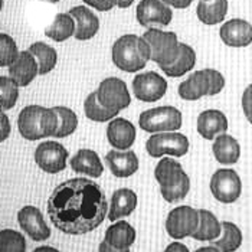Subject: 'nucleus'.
<instances>
[{
  "mask_svg": "<svg viewBox=\"0 0 252 252\" xmlns=\"http://www.w3.org/2000/svg\"><path fill=\"white\" fill-rule=\"evenodd\" d=\"M48 215L66 235L95 231L108 215V202L94 180L75 177L58 185L48 200Z\"/></svg>",
  "mask_w": 252,
  "mask_h": 252,
  "instance_id": "1",
  "label": "nucleus"
},
{
  "mask_svg": "<svg viewBox=\"0 0 252 252\" xmlns=\"http://www.w3.org/2000/svg\"><path fill=\"white\" fill-rule=\"evenodd\" d=\"M111 58L118 69L124 72H138L144 69L152 59V49L143 36L128 33L114 42Z\"/></svg>",
  "mask_w": 252,
  "mask_h": 252,
  "instance_id": "2",
  "label": "nucleus"
},
{
  "mask_svg": "<svg viewBox=\"0 0 252 252\" xmlns=\"http://www.w3.org/2000/svg\"><path fill=\"white\" fill-rule=\"evenodd\" d=\"M58 126L59 118L54 108H46L42 105H28L18 117L20 136L29 141L54 137Z\"/></svg>",
  "mask_w": 252,
  "mask_h": 252,
  "instance_id": "3",
  "label": "nucleus"
},
{
  "mask_svg": "<svg viewBox=\"0 0 252 252\" xmlns=\"http://www.w3.org/2000/svg\"><path fill=\"white\" fill-rule=\"evenodd\" d=\"M143 38L152 49V59L158 66H169L175 62L180 54V43L175 32L149 28Z\"/></svg>",
  "mask_w": 252,
  "mask_h": 252,
  "instance_id": "4",
  "label": "nucleus"
},
{
  "mask_svg": "<svg viewBox=\"0 0 252 252\" xmlns=\"http://www.w3.org/2000/svg\"><path fill=\"white\" fill-rule=\"evenodd\" d=\"M183 124L182 113L172 105L155 107L147 111H143L138 117V126L143 131L157 134L177 131Z\"/></svg>",
  "mask_w": 252,
  "mask_h": 252,
  "instance_id": "5",
  "label": "nucleus"
},
{
  "mask_svg": "<svg viewBox=\"0 0 252 252\" xmlns=\"http://www.w3.org/2000/svg\"><path fill=\"white\" fill-rule=\"evenodd\" d=\"M189 146V138L185 134L177 131H169L152 134L146 143V150L153 158H161L164 156L183 157L188 155Z\"/></svg>",
  "mask_w": 252,
  "mask_h": 252,
  "instance_id": "6",
  "label": "nucleus"
},
{
  "mask_svg": "<svg viewBox=\"0 0 252 252\" xmlns=\"http://www.w3.org/2000/svg\"><path fill=\"white\" fill-rule=\"evenodd\" d=\"M95 93L99 104L113 113H120L131 104V95L127 84L117 77L102 79Z\"/></svg>",
  "mask_w": 252,
  "mask_h": 252,
  "instance_id": "7",
  "label": "nucleus"
},
{
  "mask_svg": "<svg viewBox=\"0 0 252 252\" xmlns=\"http://www.w3.org/2000/svg\"><path fill=\"white\" fill-rule=\"evenodd\" d=\"M211 192L220 203H233L242 193V182L239 175L232 169H219L211 179Z\"/></svg>",
  "mask_w": 252,
  "mask_h": 252,
  "instance_id": "8",
  "label": "nucleus"
},
{
  "mask_svg": "<svg viewBox=\"0 0 252 252\" xmlns=\"http://www.w3.org/2000/svg\"><path fill=\"white\" fill-rule=\"evenodd\" d=\"M68 157V150L54 140L40 143L35 150V161L38 167L48 175H57L65 170Z\"/></svg>",
  "mask_w": 252,
  "mask_h": 252,
  "instance_id": "9",
  "label": "nucleus"
},
{
  "mask_svg": "<svg viewBox=\"0 0 252 252\" xmlns=\"http://www.w3.org/2000/svg\"><path fill=\"white\" fill-rule=\"evenodd\" d=\"M199 211L192 206H179L170 211L166 219V231L173 239L192 236L199 226Z\"/></svg>",
  "mask_w": 252,
  "mask_h": 252,
  "instance_id": "10",
  "label": "nucleus"
},
{
  "mask_svg": "<svg viewBox=\"0 0 252 252\" xmlns=\"http://www.w3.org/2000/svg\"><path fill=\"white\" fill-rule=\"evenodd\" d=\"M133 93L138 101L156 102L166 95L167 81L155 71L141 72L133 79Z\"/></svg>",
  "mask_w": 252,
  "mask_h": 252,
  "instance_id": "11",
  "label": "nucleus"
},
{
  "mask_svg": "<svg viewBox=\"0 0 252 252\" xmlns=\"http://www.w3.org/2000/svg\"><path fill=\"white\" fill-rule=\"evenodd\" d=\"M137 22L141 26H167L173 19V10L161 0H140L136 9Z\"/></svg>",
  "mask_w": 252,
  "mask_h": 252,
  "instance_id": "12",
  "label": "nucleus"
},
{
  "mask_svg": "<svg viewBox=\"0 0 252 252\" xmlns=\"http://www.w3.org/2000/svg\"><path fill=\"white\" fill-rule=\"evenodd\" d=\"M18 222L22 231H25L31 236V239L36 242H43L51 238V229L36 206L28 205L22 208L18 212Z\"/></svg>",
  "mask_w": 252,
  "mask_h": 252,
  "instance_id": "13",
  "label": "nucleus"
},
{
  "mask_svg": "<svg viewBox=\"0 0 252 252\" xmlns=\"http://www.w3.org/2000/svg\"><path fill=\"white\" fill-rule=\"evenodd\" d=\"M136 137L137 130L134 124L126 118L116 117L107 127V140L110 146L120 152L130 150L136 141Z\"/></svg>",
  "mask_w": 252,
  "mask_h": 252,
  "instance_id": "14",
  "label": "nucleus"
},
{
  "mask_svg": "<svg viewBox=\"0 0 252 252\" xmlns=\"http://www.w3.org/2000/svg\"><path fill=\"white\" fill-rule=\"evenodd\" d=\"M219 35L231 48H245L252 43V25L245 19H231L220 26Z\"/></svg>",
  "mask_w": 252,
  "mask_h": 252,
  "instance_id": "15",
  "label": "nucleus"
},
{
  "mask_svg": "<svg viewBox=\"0 0 252 252\" xmlns=\"http://www.w3.org/2000/svg\"><path fill=\"white\" fill-rule=\"evenodd\" d=\"M105 164L108 166L110 172L120 179L133 176L137 173L140 167L138 157L133 150H126V152L110 150L105 155Z\"/></svg>",
  "mask_w": 252,
  "mask_h": 252,
  "instance_id": "16",
  "label": "nucleus"
},
{
  "mask_svg": "<svg viewBox=\"0 0 252 252\" xmlns=\"http://www.w3.org/2000/svg\"><path fill=\"white\" fill-rule=\"evenodd\" d=\"M68 13L75 20V39L88 40L97 35L99 31V19L90 7L75 6Z\"/></svg>",
  "mask_w": 252,
  "mask_h": 252,
  "instance_id": "17",
  "label": "nucleus"
},
{
  "mask_svg": "<svg viewBox=\"0 0 252 252\" xmlns=\"http://www.w3.org/2000/svg\"><path fill=\"white\" fill-rule=\"evenodd\" d=\"M36 75H39L38 62L29 51H22L18 59L9 66V77L19 87H28Z\"/></svg>",
  "mask_w": 252,
  "mask_h": 252,
  "instance_id": "18",
  "label": "nucleus"
},
{
  "mask_svg": "<svg viewBox=\"0 0 252 252\" xmlns=\"http://www.w3.org/2000/svg\"><path fill=\"white\" fill-rule=\"evenodd\" d=\"M197 133L205 140H215L228 130V118L219 110H206L197 117Z\"/></svg>",
  "mask_w": 252,
  "mask_h": 252,
  "instance_id": "19",
  "label": "nucleus"
},
{
  "mask_svg": "<svg viewBox=\"0 0 252 252\" xmlns=\"http://www.w3.org/2000/svg\"><path fill=\"white\" fill-rule=\"evenodd\" d=\"M211 91V81L206 69L194 71L186 81L180 82L177 93L179 97L185 101H197L202 97L209 95Z\"/></svg>",
  "mask_w": 252,
  "mask_h": 252,
  "instance_id": "20",
  "label": "nucleus"
},
{
  "mask_svg": "<svg viewBox=\"0 0 252 252\" xmlns=\"http://www.w3.org/2000/svg\"><path fill=\"white\" fill-rule=\"evenodd\" d=\"M137 203H138V199L134 190L128 188L117 189L111 196L107 216L111 222H117V219H121L133 214L136 211Z\"/></svg>",
  "mask_w": 252,
  "mask_h": 252,
  "instance_id": "21",
  "label": "nucleus"
},
{
  "mask_svg": "<svg viewBox=\"0 0 252 252\" xmlns=\"http://www.w3.org/2000/svg\"><path fill=\"white\" fill-rule=\"evenodd\" d=\"M71 169L75 173H82V175L90 176L98 179L104 173V164L99 158V156L90 149H81L78 150L77 155L74 156L69 161Z\"/></svg>",
  "mask_w": 252,
  "mask_h": 252,
  "instance_id": "22",
  "label": "nucleus"
},
{
  "mask_svg": "<svg viewBox=\"0 0 252 252\" xmlns=\"http://www.w3.org/2000/svg\"><path fill=\"white\" fill-rule=\"evenodd\" d=\"M104 241L117 250H130L136 242V231L127 220H117L107 228Z\"/></svg>",
  "mask_w": 252,
  "mask_h": 252,
  "instance_id": "23",
  "label": "nucleus"
},
{
  "mask_svg": "<svg viewBox=\"0 0 252 252\" xmlns=\"http://www.w3.org/2000/svg\"><path fill=\"white\" fill-rule=\"evenodd\" d=\"M212 152L220 164H235L241 157V146L236 138L225 133L215 138Z\"/></svg>",
  "mask_w": 252,
  "mask_h": 252,
  "instance_id": "24",
  "label": "nucleus"
},
{
  "mask_svg": "<svg viewBox=\"0 0 252 252\" xmlns=\"http://www.w3.org/2000/svg\"><path fill=\"white\" fill-rule=\"evenodd\" d=\"M228 13V0H212V1H199L196 7L197 19L205 25H218L225 20Z\"/></svg>",
  "mask_w": 252,
  "mask_h": 252,
  "instance_id": "25",
  "label": "nucleus"
},
{
  "mask_svg": "<svg viewBox=\"0 0 252 252\" xmlns=\"http://www.w3.org/2000/svg\"><path fill=\"white\" fill-rule=\"evenodd\" d=\"M199 226L192 238L200 242H212L218 239L222 233V223L218 220V218L206 209H199Z\"/></svg>",
  "mask_w": 252,
  "mask_h": 252,
  "instance_id": "26",
  "label": "nucleus"
},
{
  "mask_svg": "<svg viewBox=\"0 0 252 252\" xmlns=\"http://www.w3.org/2000/svg\"><path fill=\"white\" fill-rule=\"evenodd\" d=\"M196 65V52L188 43H180V54L175 62L169 66H160L163 72L170 78L183 77L186 72L192 71Z\"/></svg>",
  "mask_w": 252,
  "mask_h": 252,
  "instance_id": "27",
  "label": "nucleus"
},
{
  "mask_svg": "<svg viewBox=\"0 0 252 252\" xmlns=\"http://www.w3.org/2000/svg\"><path fill=\"white\" fill-rule=\"evenodd\" d=\"M186 172L175 158L161 157L155 169V177L160 186H172L177 183Z\"/></svg>",
  "mask_w": 252,
  "mask_h": 252,
  "instance_id": "28",
  "label": "nucleus"
},
{
  "mask_svg": "<svg viewBox=\"0 0 252 252\" xmlns=\"http://www.w3.org/2000/svg\"><path fill=\"white\" fill-rule=\"evenodd\" d=\"M38 62L39 66V75H46L49 74L58 62V54L57 51L49 46L45 42H35L29 46L28 49Z\"/></svg>",
  "mask_w": 252,
  "mask_h": 252,
  "instance_id": "29",
  "label": "nucleus"
},
{
  "mask_svg": "<svg viewBox=\"0 0 252 252\" xmlns=\"http://www.w3.org/2000/svg\"><path fill=\"white\" fill-rule=\"evenodd\" d=\"M242 232L241 229L229 220L222 222V236L212 241V245L220 252H235L242 245Z\"/></svg>",
  "mask_w": 252,
  "mask_h": 252,
  "instance_id": "30",
  "label": "nucleus"
},
{
  "mask_svg": "<svg viewBox=\"0 0 252 252\" xmlns=\"http://www.w3.org/2000/svg\"><path fill=\"white\" fill-rule=\"evenodd\" d=\"M45 35L55 42H63L75 35V20L69 13H58Z\"/></svg>",
  "mask_w": 252,
  "mask_h": 252,
  "instance_id": "31",
  "label": "nucleus"
},
{
  "mask_svg": "<svg viewBox=\"0 0 252 252\" xmlns=\"http://www.w3.org/2000/svg\"><path fill=\"white\" fill-rule=\"evenodd\" d=\"M84 113L87 118H90L91 121L94 123H107V121H111L114 120L118 113H113L107 108H104L97 98V93H91L88 97L85 98V102H84Z\"/></svg>",
  "mask_w": 252,
  "mask_h": 252,
  "instance_id": "32",
  "label": "nucleus"
},
{
  "mask_svg": "<svg viewBox=\"0 0 252 252\" xmlns=\"http://www.w3.org/2000/svg\"><path fill=\"white\" fill-rule=\"evenodd\" d=\"M54 111L57 113L59 118V126L57 133H55V138H65V137L71 136L75 133L78 127V117L77 114L63 105H57L54 107Z\"/></svg>",
  "mask_w": 252,
  "mask_h": 252,
  "instance_id": "33",
  "label": "nucleus"
},
{
  "mask_svg": "<svg viewBox=\"0 0 252 252\" xmlns=\"http://www.w3.org/2000/svg\"><path fill=\"white\" fill-rule=\"evenodd\" d=\"M190 190V179L188 173H185L183 177L172 186H160V193L163 199L169 203H176L182 199H185Z\"/></svg>",
  "mask_w": 252,
  "mask_h": 252,
  "instance_id": "34",
  "label": "nucleus"
},
{
  "mask_svg": "<svg viewBox=\"0 0 252 252\" xmlns=\"http://www.w3.org/2000/svg\"><path fill=\"white\" fill-rule=\"evenodd\" d=\"M0 252H26V239L18 231H0Z\"/></svg>",
  "mask_w": 252,
  "mask_h": 252,
  "instance_id": "35",
  "label": "nucleus"
},
{
  "mask_svg": "<svg viewBox=\"0 0 252 252\" xmlns=\"http://www.w3.org/2000/svg\"><path fill=\"white\" fill-rule=\"evenodd\" d=\"M0 98L3 101V111L12 110L19 98V85L10 77H0Z\"/></svg>",
  "mask_w": 252,
  "mask_h": 252,
  "instance_id": "36",
  "label": "nucleus"
},
{
  "mask_svg": "<svg viewBox=\"0 0 252 252\" xmlns=\"http://www.w3.org/2000/svg\"><path fill=\"white\" fill-rule=\"evenodd\" d=\"M19 49L15 39L6 33H0V66H10L18 57Z\"/></svg>",
  "mask_w": 252,
  "mask_h": 252,
  "instance_id": "37",
  "label": "nucleus"
},
{
  "mask_svg": "<svg viewBox=\"0 0 252 252\" xmlns=\"http://www.w3.org/2000/svg\"><path fill=\"white\" fill-rule=\"evenodd\" d=\"M206 72L209 75V81H211V91L209 95H216L219 94L223 88H225V78L223 75L216 71L214 68H206Z\"/></svg>",
  "mask_w": 252,
  "mask_h": 252,
  "instance_id": "38",
  "label": "nucleus"
},
{
  "mask_svg": "<svg viewBox=\"0 0 252 252\" xmlns=\"http://www.w3.org/2000/svg\"><path fill=\"white\" fill-rule=\"evenodd\" d=\"M242 110L247 120L252 124V84H250L242 94Z\"/></svg>",
  "mask_w": 252,
  "mask_h": 252,
  "instance_id": "39",
  "label": "nucleus"
},
{
  "mask_svg": "<svg viewBox=\"0 0 252 252\" xmlns=\"http://www.w3.org/2000/svg\"><path fill=\"white\" fill-rule=\"evenodd\" d=\"M10 131H12V127H10L9 117L4 113H0V143H3L4 140L9 138Z\"/></svg>",
  "mask_w": 252,
  "mask_h": 252,
  "instance_id": "40",
  "label": "nucleus"
},
{
  "mask_svg": "<svg viewBox=\"0 0 252 252\" xmlns=\"http://www.w3.org/2000/svg\"><path fill=\"white\" fill-rule=\"evenodd\" d=\"M82 1L99 12H108L114 7V4L110 0H82Z\"/></svg>",
  "mask_w": 252,
  "mask_h": 252,
  "instance_id": "41",
  "label": "nucleus"
},
{
  "mask_svg": "<svg viewBox=\"0 0 252 252\" xmlns=\"http://www.w3.org/2000/svg\"><path fill=\"white\" fill-rule=\"evenodd\" d=\"M161 1L175 9H186L193 3V0H161Z\"/></svg>",
  "mask_w": 252,
  "mask_h": 252,
  "instance_id": "42",
  "label": "nucleus"
},
{
  "mask_svg": "<svg viewBox=\"0 0 252 252\" xmlns=\"http://www.w3.org/2000/svg\"><path fill=\"white\" fill-rule=\"evenodd\" d=\"M164 252H190L189 251V248L185 245V244H182V242H172Z\"/></svg>",
  "mask_w": 252,
  "mask_h": 252,
  "instance_id": "43",
  "label": "nucleus"
},
{
  "mask_svg": "<svg viewBox=\"0 0 252 252\" xmlns=\"http://www.w3.org/2000/svg\"><path fill=\"white\" fill-rule=\"evenodd\" d=\"M98 252H130V250H117L114 247L108 245L105 241H102L98 247Z\"/></svg>",
  "mask_w": 252,
  "mask_h": 252,
  "instance_id": "44",
  "label": "nucleus"
},
{
  "mask_svg": "<svg viewBox=\"0 0 252 252\" xmlns=\"http://www.w3.org/2000/svg\"><path fill=\"white\" fill-rule=\"evenodd\" d=\"M114 6L120 7V9H126L128 6H131L134 3V0H110Z\"/></svg>",
  "mask_w": 252,
  "mask_h": 252,
  "instance_id": "45",
  "label": "nucleus"
},
{
  "mask_svg": "<svg viewBox=\"0 0 252 252\" xmlns=\"http://www.w3.org/2000/svg\"><path fill=\"white\" fill-rule=\"evenodd\" d=\"M32 252H59L57 248H54V247H46V245H43V247H38V248H35Z\"/></svg>",
  "mask_w": 252,
  "mask_h": 252,
  "instance_id": "46",
  "label": "nucleus"
},
{
  "mask_svg": "<svg viewBox=\"0 0 252 252\" xmlns=\"http://www.w3.org/2000/svg\"><path fill=\"white\" fill-rule=\"evenodd\" d=\"M194 252H220L216 247H202V248H199V250H196Z\"/></svg>",
  "mask_w": 252,
  "mask_h": 252,
  "instance_id": "47",
  "label": "nucleus"
},
{
  "mask_svg": "<svg viewBox=\"0 0 252 252\" xmlns=\"http://www.w3.org/2000/svg\"><path fill=\"white\" fill-rule=\"evenodd\" d=\"M42 1H48V3H58L59 0H42Z\"/></svg>",
  "mask_w": 252,
  "mask_h": 252,
  "instance_id": "48",
  "label": "nucleus"
},
{
  "mask_svg": "<svg viewBox=\"0 0 252 252\" xmlns=\"http://www.w3.org/2000/svg\"><path fill=\"white\" fill-rule=\"evenodd\" d=\"M0 113H3V101H1V98H0Z\"/></svg>",
  "mask_w": 252,
  "mask_h": 252,
  "instance_id": "49",
  "label": "nucleus"
},
{
  "mask_svg": "<svg viewBox=\"0 0 252 252\" xmlns=\"http://www.w3.org/2000/svg\"><path fill=\"white\" fill-rule=\"evenodd\" d=\"M1 9H3V0H0V12H1Z\"/></svg>",
  "mask_w": 252,
  "mask_h": 252,
  "instance_id": "50",
  "label": "nucleus"
},
{
  "mask_svg": "<svg viewBox=\"0 0 252 252\" xmlns=\"http://www.w3.org/2000/svg\"><path fill=\"white\" fill-rule=\"evenodd\" d=\"M202 1H212V0H202Z\"/></svg>",
  "mask_w": 252,
  "mask_h": 252,
  "instance_id": "51",
  "label": "nucleus"
}]
</instances>
